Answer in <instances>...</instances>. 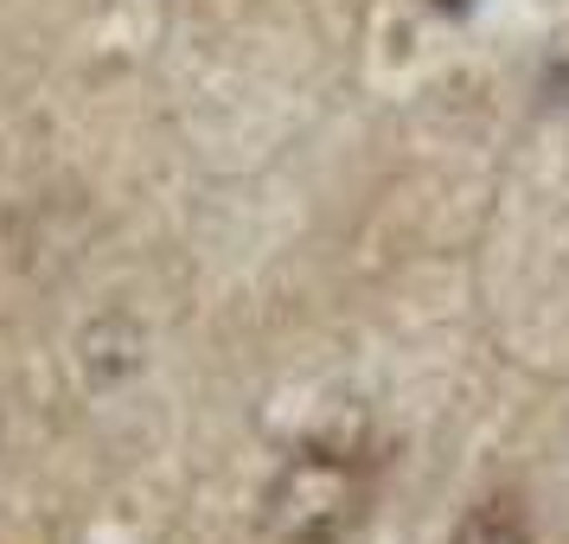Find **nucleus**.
Returning a JSON list of instances; mask_svg holds the SVG:
<instances>
[{"label": "nucleus", "instance_id": "f257e3e1", "mask_svg": "<svg viewBox=\"0 0 569 544\" xmlns=\"http://www.w3.org/2000/svg\"><path fill=\"white\" fill-rule=\"evenodd\" d=\"M371 474L346 448H301L262 493V532L276 544H346L365 525Z\"/></svg>", "mask_w": 569, "mask_h": 544}, {"label": "nucleus", "instance_id": "f03ea898", "mask_svg": "<svg viewBox=\"0 0 569 544\" xmlns=\"http://www.w3.org/2000/svg\"><path fill=\"white\" fill-rule=\"evenodd\" d=\"M129 372H141V327L122 320V314H109V320H97L83 334V378L90 385H116Z\"/></svg>", "mask_w": 569, "mask_h": 544}, {"label": "nucleus", "instance_id": "7ed1b4c3", "mask_svg": "<svg viewBox=\"0 0 569 544\" xmlns=\"http://www.w3.org/2000/svg\"><path fill=\"white\" fill-rule=\"evenodd\" d=\"M448 544H531V513H525L518 493H487L461 513Z\"/></svg>", "mask_w": 569, "mask_h": 544}]
</instances>
